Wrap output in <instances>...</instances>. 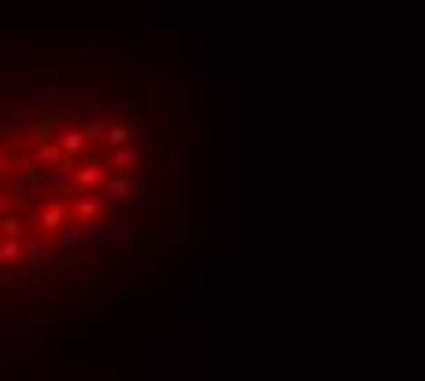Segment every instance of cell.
<instances>
[{
  "mask_svg": "<svg viewBox=\"0 0 425 381\" xmlns=\"http://www.w3.org/2000/svg\"><path fill=\"white\" fill-rule=\"evenodd\" d=\"M169 209V125L139 74L0 55V316L129 282Z\"/></svg>",
  "mask_w": 425,
  "mask_h": 381,
  "instance_id": "cell-1",
  "label": "cell"
}]
</instances>
